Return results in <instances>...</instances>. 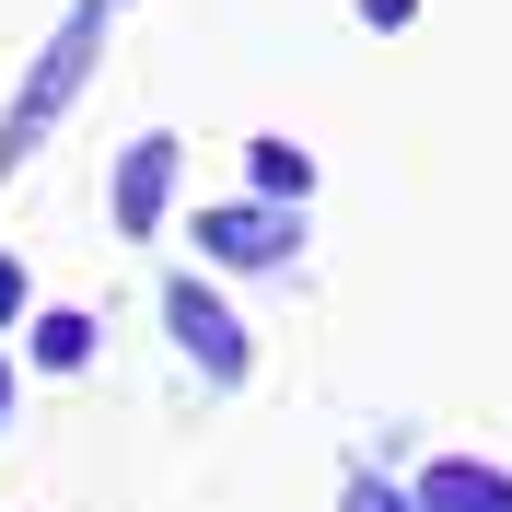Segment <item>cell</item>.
<instances>
[{"label":"cell","instance_id":"7a4b0ae2","mask_svg":"<svg viewBox=\"0 0 512 512\" xmlns=\"http://www.w3.org/2000/svg\"><path fill=\"white\" fill-rule=\"evenodd\" d=\"M163 326H175V350L198 361L210 384H245L256 373V338H245V315H233L210 280H163Z\"/></svg>","mask_w":512,"mask_h":512},{"label":"cell","instance_id":"8992f818","mask_svg":"<svg viewBox=\"0 0 512 512\" xmlns=\"http://www.w3.org/2000/svg\"><path fill=\"white\" fill-rule=\"evenodd\" d=\"M24 338H35V373H82V361H94V338H105V315H94V303H47Z\"/></svg>","mask_w":512,"mask_h":512},{"label":"cell","instance_id":"5b68a950","mask_svg":"<svg viewBox=\"0 0 512 512\" xmlns=\"http://www.w3.org/2000/svg\"><path fill=\"white\" fill-rule=\"evenodd\" d=\"M419 512H512V478L478 454H431L419 466Z\"/></svg>","mask_w":512,"mask_h":512},{"label":"cell","instance_id":"6da1fadb","mask_svg":"<svg viewBox=\"0 0 512 512\" xmlns=\"http://www.w3.org/2000/svg\"><path fill=\"white\" fill-rule=\"evenodd\" d=\"M105 12H117V0H70V12H59L47 59L24 70V94H12V117H0V175H24V163L47 152V128H59L70 105L94 94V59H105Z\"/></svg>","mask_w":512,"mask_h":512},{"label":"cell","instance_id":"30bf717a","mask_svg":"<svg viewBox=\"0 0 512 512\" xmlns=\"http://www.w3.org/2000/svg\"><path fill=\"white\" fill-rule=\"evenodd\" d=\"M408 12H419V0H361V24H384V35L408 24Z\"/></svg>","mask_w":512,"mask_h":512},{"label":"cell","instance_id":"9c48e42d","mask_svg":"<svg viewBox=\"0 0 512 512\" xmlns=\"http://www.w3.org/2000/svg\"><path fill=\"white\" fill-rule=\"evenodd\" d=\"M24 315V256H0V326Z\"/></svg>","mask_w":512,"mask_h":512},{"label":"cell","instance_id":"277c9868","mask_svg":"<svg viewBox=\"0 0 512 512\" xmlns=\"http://www.w3.org/2000/svg\"><path fill=\"white\" fill-rule=\"evenodd\" d=\"M175 175H187V140H163V128H140V140L117 152V198H105V210H117L128 245H152V233H163V198H175Z\"/></svg>","mask_w":512,"mask_h":512},{"label":"cell","instance_id":"3957f363","mask_svg":"<svg viewBox=\"0 0 512 512\" xmlns=\"http://www.w3.org/2000/svg\"><path fill=\"white\" fill-rule=\"evenodd\" d=\"M187 245L210 256V268H233V280H256V268H291L303 222H291V198H245V210H198Z\"/></svg>","mask_w":512,"mask_h":512},{"label":"cell","instance_id":"8fae6325","mask_svg":"<svg viewBox=\"0 0 512 512\" xmlns=\"http://www.w3.org/2000/svg\"><path fill=\"white\" fill-rule=\"evenodd\" d=\"M0 419H12V361H0Z\"/></svg>","mask_w":512,"mask_h":512},{"label":"cell","instance_id":"ba28073f","mask_svg":"<svg viewBox=\"0 0 512 512\" xmlns=\"http://www.w3.org/2000/svg\"><path fill=\"white\" fill-rule=\"evenodd\" d=\"M338 512H419V501H396L384 478H361V466H350V489H338Z\"/></svg>","mask_w":512,"mask_h":512},{"label":"cell","instance_id":"52a82bcc","mask_svg":"<svg viewBox=\"0 0 512 512\" xmlns=\"http://www.w3.org/2000/svg\"><path fill=\"white\" fill-rule=\"evenodd\" d=\"M245 187L256 198H303L315 187V152H303V140H245Z\"/></svg>","mask_w":512,"mask_h":512}]
</instances>
